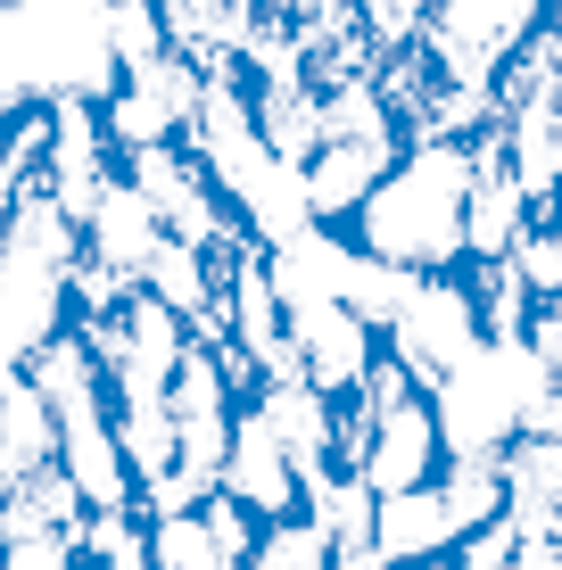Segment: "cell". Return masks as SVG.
I'll list each match as a JSON object with an SVG mask.
<instances>
[{
  "label": "cell",
  "instance_id": "obj_1",
  "mask_svg": "<svg viewBox=\"0 0 562 570\" xmlns=\"http://www.w3.org/2000/svg\"><path fill=\"white\" fill-rule=\"evenodd\" d=\"M463 199H472V141L405 132L397 166L347 215V240L397 273H455L463 265Z\"/></svg>",
  "mask_w": 562,
  "mask_h": 570
},
{
  "label": "cell",
  "instance_id": "obj_2",
  "mask_svg": "<svg viewBox=\"0 0 562 570\" xmlns=\"http://www.w3.org/2000/svg\"><path fill=\"white\" fill-rule=\"evenodd\" d=\"M438 463H447V430H438V405L422 389L390 397L381 414L339 405V471H356L373 497H405V488L438 480Z\"/></svg>",
  "mask_w": 562,
  "mask_h": 570
},
{
  "label": "cell",
  "instance_id": "obj_3",
  "mask_svg": "<svg viewBox=\"0 0 562 570\" xmlns=\"http://www.w3.org/2000/svg\"><path fill=\"white\" fill-rule=\"evenodd\" d=\"M538 33H546V0H438L414 50L438 83L496 91V67L513 50H530Z\"/></svg>",
  "mask_w": 562,
  "mask_h": 570
},
{
  "label": "cell",
  "instance_id": "obj_4",
  "mask_svg": "<svg viewBox=\"0 0 562 570\" xmlns=\"http://www.w3.org/2000/svg\"><path fill=\"white\" fill-rule=\"evenodd\" d=\"M480 306H472V282H463V265L455 273H422L414 289H405V306L390 314V331H381V347L414 372V389L431 397L438 381H455L463 364L480 356Z\"/></svg>",
  "mask_w": 562,
  "mask_h": 570
},
{
  "label": "cell",
  "instance_id": "obj_5",
  "mask_svg": "<svg viewBox=\"0 0 562 570\" xmlns=\"http://www.w3.org/2000/svg\"><path fill=\"white\" fill-rule=\"evenodd\" d=\"M125 166V183L149 199V215L174 232V240H190V248H207V257H224V248H240L248 232H240V215L224 207V190L207 183V166L190 157L183 141H149V149H125L116 157Z\"/></svg>",
  "mask_w": 562,
  "mask_h": 570
},
{
  "label": "cell",
  "instance_id": "obj_6",
  "mask_svg": "<svg viewBox=\"0 0 562 570\" xmlns=\"http://www.w3.org/2000/svg\"><path fill=\"white\" fill-rule=\"evenodd\" d=\"M538 224V199L521 190L513 157H505V132L496 116L472 132V199H463V265L472 257H513V240Z\"/></svg>",
  "mask_w": 562,
  "mask_h": 570
},
{
  "label": "cell",
  "instance_id": "obj_7",
  "mask_svg": "<svg viewBox=\"0 0 562 570\" xmlns=\"http://www.w3.org/2000/svg\"><path fill=\"white\" fill-rule=\"evenodd\" d=\"M216 488L231 504H240L248 521H282V513H306V480L298 463H289V446L274 439V422L257 414V405H240L231 414V446H224V471Z\"/></svg>",
  "mask_w": 562,
  "mask_h": 570
},
{
  "label": "cell",
  "instance_id": "obj_8",
  "mask_svg": "<svg viewBox=\"0 0 562 570\" xmlns=\"http://www.w3.org/2000/svg\"><path fill=\"white\" fill-rule=\"evenodd\" d=\"M397 149H405V132H339V141H323V149L298 166L306 224H332V232H347V215L373 199V183L397 166Z\"/></svg>",
  "mask_w": 562,
  "mask_h": 570
},
{
  "label": "cell",
  "instance_id": "obj_9",
  "mask_svg": "<svg viewBox=\"0 0 562 570\" xmlns=\"http://www.w3.org/2000/svg\"><path fill=\"white\" fill-rule=\"evenodd\" d=\"M50 108V149H42V190L83 224L100 183L116 174V141L100 125V100H42Z\"/></svg>",
  "mask_w": 562,
  "mask_h": 570
},
{
  "label": "cell",
  "instance_id": "obj_10",
  "mask_svg": "<svg viewBox=\"0 0 562 570\" xmlns=\"http://www.w3.org/2000/svg\"><path fill=\"white\" fill-rule=\"evenodd\" d=\"M289 356H298V372L323 397H347V389L373 372L381 331L364 323V314H347L339 298H315V306H289Z\"/></svg>",
  "mask_w": 562,
  "mask_h": 570
},
{
  "label": "cell",
  "instance_id": "obj_11",
  "mask_svg": "<svg viewBox=\"0 0 562 570\" xmlns=\"http://www.w3.org/2000/svg\"><path fill=\"white\" fill-rule=\"evenodd\" d=\"M496 471H505V521L521 538H562V430H521Z\"/></svg>",
  "mask_w": 562,
  "mask_h": 570
},
{
  "label": "cell",
  "instance_id": "obj_12",
  "mask_svg": "<svg viewBox=\"0 0 562 570\" xmlns=\"http://www.w3.org/2000/svg\"><path fill=\"white\" fill-rule=\"evenodd\" d=\"M166 240V224L149 215V199L125 183V166L100 183V199H91V215H83V257H100L108 273H132L141 282V265H149V248Z\"/></svg>",
  "mask_w": 562,
  "mask_h": 570
},
{
  "label": "cell",
  "instance_id": "obj_13",
  "mask_svg": "<svg viewBox=\"0 0 562 570\" xmlns=\"http://www.w3.org/2000/svg\"><path fill=\"white\" fill-rule=\"evenodd\" d=\"M42 463H58V422H50L42 389H33L26 372H9V381H0V488L33 480Z\"/></svg>",
  "mask_w": 562,
  "mask_h": 570
},
{
  "label": "cell",
  "instance_id": "obj_14",
  "mask_svg": "<svg viewBox=\"0 0 562 570\" xmlns=\"http://www.w3.org/2000/svg\"><path fill=\"white\" fill-rule=\"evenodd\" d=\"M75 521H83V488L67 480V463H42L33 480L0 488V546L42 538V529H75Z\"/></svg>",
  "mask_w": 562,
  "mask_h": 570
},
{
  "label": "cell",
  "instance_id": "obj_15",
  "mask_svg": "<svg viewBox=\"0 0 562 570\" xmlns=\"http://www.w3.org/2000/svg\"><path fill=\"white\" fill-rule=\"evenodd\" d=\"M141 289H149L158 306H174V314H183L190 331H199V314L216 306V257H207V248H190V240H174V232H166V240L149 248V265H141Z\"/></svg>",
  "mask_w": 562,
  "mask_h": 570
},
{
  "label": "cell",
  "instance_id": "obj_16",
  "mask_svg": "<svg viewBox=\"0 0 562 570\" xmlns=\"http://www.w3.org/2000/svg\"><path fill=\"white\" fill-rule=\"evenodd\" d=\"M463 282H472V306H480V331H489V340H530L538 298H530V282H521L513 257H472Z\"/></svg>",
  "mask_w": 562,
  "mask_h": 570
},
{
  "label": "cell",
  "instance_id": "obj_17",
  "mask_svg": "<svg viewBox=\"0 0 562 570\" xmlns=\"http://www.w3.org/2000/svg\"><path fill=\"white\" fill-rule=\"evenodd\" d=\"M149 562L158 570H240L216 546V529H207L199 504H190V513H149Z\"/></svg>",
  "mask_w": 562,
  "mask_h": 570
},
{
  "label": "cell",
  "instance_id": "obj_18",
  "mask_svg": "<svg viewBox=\"0 0 562 570\" xmlns=\"http://www.w3.org/2000/svg\"><path fill=\"white\" fill-rule=\"evenodd\" d=\"M240 570H332V538L315 529V513L257 521V546H248Z\"/></svg>",
  "mask_w": 562,
  "mask_h": 570
},
{
  "label": "cell",
  "instance_id": "obj_19",
  "mask_svg": "<svg viewBox=\"0 0 562 570\" xmlns=\"http://www.w3.org/2000/svg\"><path fill=\"white\" fill-rule=\"evenodd\" d=\"M431 9H438V0H356V17H364V33H373L381 58H390V50H414L422 26H431Z\"/></svg>",
  "mask_w": 562,
  "mask_h": 570
},
{
  "label": "cell",
  "instance_id": "obj_20",
  "mask_svg": "<svg viewBox=\"0 0 562 570\" xmlns=\"http://www.w3.org/2000/svg\"><path fill=\"white\" fill-rule=\"evenodd\" d=\"M513 265H521V282H530V298H562V232L546 215L513 240Z\"/></svg>",
  "mask_w": 562,
  "mask_h": 570
},
{
  "label": "cell",
  "instance_id": "obj_21",
  "mask_svg": "<svg viewBox=\"0 0 562 570\" xmlns=\"http://www.w3.org/2000/svg\"><path fill=\"white\" fill-rule=\"evenodd\" d=\"M530 347H538V364H546V381L562 389V298H538V314H530Z\"/></svg>",
  "mask_w": 562,
  "mask_h": 570
},
{
  "label": "cell",
  "instance_id": "obj_22",
  "mask_svg": "<svg viewBox=\"0 0 562 570\" xmlns=\"http://www.w3.org/2000/svg\"><path fill=\"white\" fill-rule=\"evenodd\" d=\"M505 570H562V538H521V529H513Z\"/></svg>",
  "mask_w": 562,
  "mask_h": 570
},
{
  "label": "cell",
  "instance_id": "obj_23",
  "mask_svg": "<svg viewBox=\"0 0 562 570\" xmlns=\"http://www.w3.org/2000/svg\"><path fill=\"white\" fill-rule=\"evenodd\" d=\"M332 570H390V554H381L373 538L364 546H332Z\"/></svg>",
  "mask_w": 562,
  "mask_h": 570
},
{
  "label": "cell",
  "instance_id": "obj_24",
  "mask_svg": "<svg viewBox=\"0 0 562 570\" xmlns=\"http://www.w3.org/2000/svg\"><path fill=\"white\" fill-rule=\"evenodd\" d=\"M405 570H463L455 554H438V562H405Z\"/></svg>",
  "mask_w": 562,
  "mask_h": 570
},
{
  "label": "cell",
  "instance_id": "obj_25",
  "mask_svg": "<svg viewBox=\"0 0 562 570\" xmlns=\"http://www.w3.org/2000/svg\"><path fill=\"white\" fill-rule=\"evenodd\" d=\"M546 224H554V232H562V199H554V207H546Z\"/></svg>",
  "mask_w": 562,
  "mask_h": 570
},
{
  "label": "cell",
  "instance_id": "obj_26",
  "mask_svg": "<svg viewBox=\"0 0 562 570\" xmlns=\"http://www.w3.org/2000/svg\"><path fill=\"white\" fill-rule=\"evenodd\" d=\"M0 157H9V116H0Z\"/></svg>",
  "mask_w": 562,
  "mask_h": 570
}]
</instances>
